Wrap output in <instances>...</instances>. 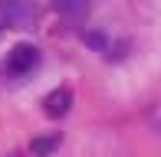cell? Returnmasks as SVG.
I'll use <instances>...</instances> for the list:
<instances>
[{"label":"cell","instance_id":"obj_1","mask_svg":"<svg viewBox=\"0 0 161 157\" xmlns=\"http://www.w3.org/2000/svg\"><path fill=\"white\" fill-rule=\"evenodd\" d=\"M40 66V49L33 43H17V46L7 53V69L13 75H30L33 69Z\"/></svg>","mask_w":161,"mask_h":157},{"label":"cell","instance_id":"obj_2","mask_svg":"<svg viewBox=\"0 0 161 157\" xmlns=\"http://www.w3.org/2000/svg\"><path fill=\"white\" fill-rule=\"evenodd\" d=\"M69 108H72V92L69 89H53L43 98V111H46L49 118H63Z\"/></svg>","mask_w":161,"mask_h":157},{"label":"cell","instance_id":"obj_3","mask_svg":"<svg viewBox=\"0 0 161 157\" xmlns=\"http://www.w3.org/2000/svg\"><path fill=\"white\" fill-rule=\"evenodd\" d=\"M0 13H3L10 23H17V26H26V23H33L36 20V7L33 3H0Z\"/></svg>","mask_w":161,"mask_h":157},{"label":"cell","instance_id":"obj_4","mask_svg":"<svg viewBox=\"0 0 161 157\" xmlns=\"http://www.w3.org/2000/svg\"><path fill=\"white\" fill-rule=\"evenodd\" d=\"M56 147H59V134H46V138H33L30 154H33V157H49Z\"/></svg>","mask_w":161,"mask_h":157},{"label":"cell","instance_id":"obj_5","mask_svg":"<svg viewBox=\"0 0 161 157\" xmlns=\"http://www.w3.org/2000/svg\"><path fill=\"white\" fill-rule=\"evenodd\" d=\"M82 39L89 43L92 49H99V53H108V39L102 36V33H82Z\"/></svg>","mask_w":161,"mask_h":157},{"label":"cell","instance_id":"obj_6","mask_svg":"<svg viewBox=\"0 0 161 157\" xmlns=\"http://www.w3.org/2000/svg\"><path fill=\"white\" fill-rule=\"evenodd\" d=\"M59 10L63 13H86V7L82 3H59Z\"/></svg>","mask_w":161,"mask_h":157}]
</instances>
